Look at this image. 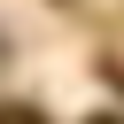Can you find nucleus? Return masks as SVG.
Listing matches in <instances>:
<instances>
[{"label":"nucleus","instance_id":"1","mask_svg":"<svg viewBox=\"0 0 124 124\" xmlns=\"http://www.w3.org/2000/svg\"><path fill=\"white\" fill-rule=\"evenodd\" d=\"M0 124H46L39 108H0Z\"/></svg>","mask_w":124,"mask_h":124},{"label":"nucleus","instance_id":"2","mask_svg":"<svg viewBox=\"0 0 124 124\" xmlns=\"http://www.w3.org/2000/svg\"><path fill=\"white\" fill-rule=\"evenodd\" d=\"M85 124H124V116H85Z\"/></svg>","mask_w":124,"mask_h":124}]
</instances>
